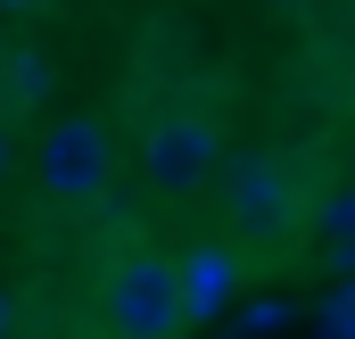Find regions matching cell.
<instances>
[{"mask_svg":"<svg viewBox=\"0 0 355 339\" xmlns=\"http://www.w3.org/2000/svg\"><path fill=\"white\" fill-rule=\"evenodd\" d=\"M223 224H232L240 249L281 256L306 232V190H297V174L281 166V158H240V166L223 174Z\"/></svg>","mask_w":355,"mask_h":339,"instance_id":"1","label":"cell"},{"mask_svg":"<svg viewBox=\"0 0 355 339\" xmlns=\"http://www.w3.org/2000/svg\"><path fill=\"white\" fill-rule=\"evenodd\" d=\"M99 306H107V331L116 339H182V298H174V265L149 249L116 256L107 281H99Z\"/></svg>","mask_w":355,"mask_h":339,"instance_id":"2","label":"cell"},{"mask_svg":"<svg viewBox=\"0 0 355 339\" xmlns=\"http://www.w3.org/2000/svg\"><path fill=\"white\" fill-rule=\"evenodd\" d=\"M33 174H42L50 199L91 207V199H107L116 149H107V133H99L91 116H58V124H42V141H33Z\"/></svg>","mask_w":355,"mask_h":339,"instance_id":"3","label":"cell"},{"mask_svg":"<svg viewBox=\"0 0 355 339\" xmlns=\"http://www.w3.org/2000/svg\"><path fill=\"white\" fill-rule=\"evenodd\" d=\"M215 158H223V133L207 116H157L149 141H141V166H149L157 190H198L215 174Z\"/></svg>","mask_w":355,"mask_h":339,"instance_id":"4","label":"cell"},{"mask_svg":"<svg viewBox=\"0 0 355 339\" xmlns=\"http://www.w3.org/2000/svg\"><path fill=\"white\" fill-rule=\"evenodd\" d=\"M166 265H174L182 323H215V315L232 306V290H240V265H232V249H215V240H198V249L166 256Z\"/></svg>","mask_w":355,"mask_h":339,"instance_id":"5","label":"cell"},{"mask_svg":"<svg viewBox=\"0 0 355 339\" xmlns=\"http://www.w3.org/2000/svg\"><path fill=\"white\" fill-rule=\"evenodd\" d=\"M322 339H355V281H339L322 298Z\"/></svg>","mask_w":355,"mask_h":339,"instance_id":"6","label":"cell"},{"mask_svg":"<svg viewBox=\"0 0 355 339\" xmlns=\"http://www.w3.org/2000/svg\"><path fill=\"white\" fill-rule=\"evenodd\" d=\"M322 232H331V240H339V256L355 265V190H347V199H331V207H322Z\"/></svg>","mask_w":355,"mask_h":339,"instance_id":"7","label":"cell"},{"mask_svg":"<svg viewBox=\"0 0 355 339\" xmlns=\"http://www.w3.org/2000/svg\"><path fill=\"white\" fill-rule=\"evenodd\" d=\"M8 166H17V133H8V116H0V182H8Z\"/></svg>","mask_w":355,"mask_h":339,"instance_id":"8","label":"cell"},{"mask_svg":"<svg viewBox=\"0 0 355 339\" xmlns=\"http://www.w3.org/2000/svg\"><path fill=\"white\" fill-rule=\"evenodd\" d=\"M17 331V298H8V290H0V339Z\"/></svg>","mask_w":355,"mask_h":339,"instance_id":"9","label":"cell"},{"mask_svg":"<svg viewBox=\"0 0 355 339\" xmlns=\"http://www.w3.org/2000/svg\"><path fill=\"white\" fill-rule=\"evenodd\" d=\"M265 8H306V0H265Z\"/></svg>","mask_w":355,"mask_h":339,"instance_id":"10","label":"cell"}]
</instances>
